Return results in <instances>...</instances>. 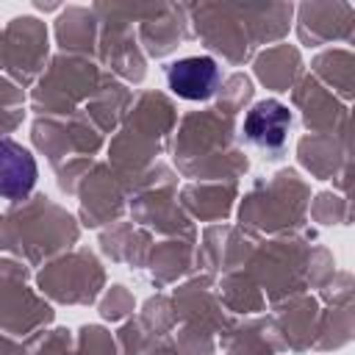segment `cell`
I'll return each instance as SVG.
<instances>
[{"mask_svg": "<svg viewBox=\"0 0 355 355\" xmlns=\"http://www.w3.org/2000/svg\"><path fill=\"white\" fill-rule=\"evenodd\" d=\"M169 150L175 169L191 183H239L250 169V158L239 147L236 116L222 114L216 105L183 114Z\"/></svg>", "mask_w": 355, "mask_h": 355, "instance_id": "6da1fadb", "label": "cell"}, {"mask_svg": "<svg viewBox=\"0 0 355 355\" xmlns=\"http://www.w3.org/2000/svg\"><path fill=\"white\" fill-rule=\"evenodd\" d=\"M78 239V219L47 194H31L0 214V252L17 255L28 266H39L69 252Z\"/></svg>", "mask_w": 355, "mask_h": 355, "instance_id": "7a4b0ae2", "label": "cell"}, {"mask_svg": "<svg viewBox=\"0 0 355 355\" xmlns=\"http://www.w3.org/2000/svg\"><path fill=\"white\" fill-rule=\"evenodd\" d=\"M178 128L175 103L155 89H147L133 97L116 136L108 144V166L128 180L158 164L172 144V133Z\"/></svg>", "mask_w": 355, "mask_h": 355, "instance_id": "3957f363", "label": "cell"}, {"mask_svg": "<svg viewBox=\"0 0 355 355\" xmlns=\"http://www.w3.org/2000/svg\"><path fill=\"white\" fill-rule=\"evenodd\" d=\"M311 186L297 169H280L261 178L239 205V225L255 236H286L305 230Z\"/></svg>", "mask_w": 355, "mask_h": 355, "instance_id": "277c9868", "label": "cell"}, {"mask_svg": "<svg viewBox=\"0 0 355 355\" xmlns=\"http://www.w3.org/2000/svg\"><path fill=\"white\" fill-rule=\"evenodd\" d=\"M161 3H94L92 11L100 22L97 61L122 83H141L147 75V55L139 47L136 25L150 19Z\"/></svg>", "mask_w": 355, "mask_h": 355, "instance_id": "5b68a950", "label": "cell"}, {"mask_svg": "<svg viewBox=\"0 0 355 355\" xmlns=\"http://www.w3.org/2000/svg\"><path fill=\"white\" fill-rule=\"evenodd\" d=\"M313 244V230H297L258 241L244 272L258 283L266 302L275 305L286 297L308 291V258Z\"/></svg>", "mask_w": 355, "mask_h": 355, "instance_id": "8992f818", "label": "cell"}, {"mask_svg": "<svg viewBox=\"0 0 355 355\" xmlns=\"http://www.w3.org/2000/svg\"><path fill=\"white\" fill-rule=\"evenodd\" d=\"M103 78V69L94 58L80 55H53L31 86V111L39 116H75L92 100Z\"/></svg>", "mask_w": 355, "mask_h": 355, "instance_id": "52a82bcc", "label": "cell"}, {"mask_svg": "<svg viewBox=\"0 0 355 355\" xmlns=\"http://www.w3.org/2000/svg\"><path fill=\"white\" fill-rule=\"evenodd\" d=\"M189 25L191 36L205 44L208 53L222 55L227 64H247L255 50V31L250 6L241 3H189Z\"/></svg>", "mask_w": 355, "mask_h": 355, "instance_id": "ba28073f", "label": "cell"}, {"mask_svg": "<svg viewBox=\"0 0 355 355\" xmlns=\"http://www.w3.org/2000/svg\"><path fill=\"white\" fill-rule=\"evenodd\" d=\"M42 297L64 305H92L105 288V269L89 247H75L42 266L36 275Z\"/></svg>", "mask_w": 355, "mask_h": 355, "instance_id": "9c48e42d", "label": "cell"}, {"mask_svg": "<svg viewBox=\"0 0 355 355\" xmlns=\"http://www.w3.org/2000/svg\"><path fill=\"white\" fill-rule=\"evenodd\" d=\"M31 269L19 261L0 258V330L19 338L44 330L53 322V305L28 286Z\"/></svg>", "mask_w": 355, "mask_h": 355, "instance_id": "30bf717a", "label": "cell"}, {"mask_svg": "<svg viewBox=\"0 0 355 355\" xmlns=\"http://www.w3.org/2000/svg\"><path fill=\"white\" fill-rule=\"evenodd\" d=\"M50 61L47 25L39 17L22 14L0 31V69L19 89H31Z\"/></svg>", "mask_w": 355, "mask_h": 355, "instance_id": "8fae6325", "label": "cell"}, {"mask_svg": "<svg viewBox=\"0 0 355 355\" xmlns=\"http://www.w3.org/2000/svg\"><path fill=\"white\" fill-rule=\"evenodd\" d=\"M33 147L58 169L69 158H94V153L103 147V133L89 122L83 111L75 116L58 119V116H36L31 128Z\"/></svg>", "mask_w": 355, "mask_h": 355, "instance_id": "7c38bea8", "label": "cell"}, {"mask_svg": "<svg viewBox=\"0 0 355 355\" xmlns=\"http://www.w3.org/2000/svg\"><path fill=\"white\" fill-rule=\"evenodd\" d=\"M78 200H80L78 216L86 227L114 225L128 211V183L108 164L94 161V166L83 175L78 186Z\"/></svg>", "mask_w": 355, "mask_h": 355, "instance_id": "4fadbf2b", "label": "cell"}, {"mask_svg": "<svg viewBox=\"0 0 355 355\" xmlns=\"http://www.w3.org/2000/svg\"><path fill=\"white\" fill-rule=\"evenodd\" d=\"M169 300H172L178 324L202 327L214 336L225 333L233 324V313H227V308L222 305L214 275H194L191 280L172 288Z\"/></svg>", "mask_w": 355, "mask_h": 355, "instance_id": "5bb4252c", "label": "cell"}, {"mask_svg": "<svg viewBox=\"0 0 355 355\" xmlns=\"http://www.w3.org/2000/svg\"><path fill=\"white\" fill-rule=\"evenodd\" d=\"M258 247V236L244 230L241 225L216 222L202 233V244H197V269L205 275H227L247 266L252 250Z\"/></svg>", "mask_w": 355, "mask_h": 355, "instance_id": "9a60e30c", "label": "cell"}, {"mask_svg": "<svg viewBox=\"0 0 355 355\" xmlns=\"http://www.w3.org/2000/svg\"><path fill=\"white\" fill-rule=\"evenodd\" d=\"M291 122H294L291 108L275 97H266V100H258L255 105L247 108L239 139L244 144L261 150L266 161H280L286 147H288Z\"/></svg>", "mask_w": 355, "mask_h": 355, "instance_id": "2e32d148", "label": "cell"}, {"mask_svg": "<svg viewBox=\"0 0 355 355\" xmlns=\"http://www.w3.org/2000/svg\"><path fill=\"white\" fill-rule=\"evenodd\" d=\"M291 103L302 111V125L311 133L349 136V111L313 75H302L291 89Z\"/></svg>", "mask_w": 355, "mask_h": 355, "instance_id": "e0dca14e", "label": "cell"}, {"mask_svg": "<svg viewBox=\"0 0 355 355\" xmlns=\"http://www.w3.org/2000/svg\"><path fill=\"white\" fill-rule=\"evenodd\" d=\"M297 36L308 47L330 42H352L355 8L352 3H302L297 6Z\"/></svg>", "mask_w": 355, "mask_h": 355, "instance_id": "ac0fdd59", "label": "cell"}, {"mask_svg": "<svg viewBox=\"0 0 355 355\" xmlns=\"http://www.w3.org/2000/svg\"><path fill=\"white\" fill-rule=\"evenodd\" d=\"M272 311H275L272 322L283 341V349H291V352L313 349L316 336H319V319H322V305L316 297L302 291V294L275 302Z\"/></svg>", "mask_w": 355, "mask_h": 355, "instance_id": "d6986e66", "label": "cell"}, {"mask_svg": "<svg viewBox=\"0 0 355 355\" xmlns=\"http://www.w3.org/2000/svg\"><path fill=\"white\" fill-rule=\"evenodd\" d=\"M166 89L189 103H208L222 86V64L214 55H186L164 69Z\"/></svg>", "mask_w": 355, "mask_h": 355, "instance_id": "ffe728a7", "label": "cell"}, {"mask_svg": "<svg viewBox=\"0 0 355 355\" xmlns=\"http://www.w3.org/2000/svg\"><path fill=\"white\" fill-rule=\"evenodd\" d=\"M136 39L141 53L150 58H166L183 42L194 39L186 3H161V8L150 19L136 25Z\"/></svg>", "mask_w": 355, "mask_h": 355, "instance_id": "44dd1931", "label": "cell"}, {"mask_svg": "<svg viewBox=\"0 0 355 355\" xmlns=\"http://www.w3.org/2000/svg\"><path fill=\"white\" fill-rule=\"evenodd\" d=\"M300 164L319 180L338 178L341 189H347L349 175V136H330V133H308L297 144Z\"/></svg>", "mask_w": 355, "mask_h": 355, "instance_id": "7402d4cb", "label": "cell"}, {"mask_svg": "<svg viewBox=\"0 0 355 355\" xmlns=\"http://www.w3.org/2000/svg\"><path fill=\"white\" fill-rule=\"evenodd\" d=\"M222 355H277L283 341L275 330L272 316H244L233 319V324L219 333Z\"/></svg>", "mask_w": 355, "mask_h": 355, "instance_id": "603a6c76", "label": "cell"}, {"mask_svg": "<svg viewBox=\"0 0 355 355\" xmlns=\"http://www.w3.org/2000/svg\"><path fill=\"white\" fill-rule=\"evenodd\" d=\"M39 178L36 158L28 147L14 141L11 136L0 139V197L14 202H22L33 194Z\"/></svg>", "mask_w": 355, "mask_h": 355, "instance_id": "cb8c5ba5", "label": "cell"}, {"mask_svg": "<svg viewBox=\"0 0 355 355\" xmlns=\"http://www.w3.org/2000/svg\"><path fill=\"white\" fill-rule=\"evenodd\" d=\"M144 269H147V277L155 288L178 283L180 277H186L197 269V241H191V239H164V241L153 244Z\"/></svg>", "mask_w": 355, "mask_h": 355, "instance_id": "d4e9b609", "label": "cell"}, {"mask_svg": "<svg viewBox=\"0 0 355 355\" xmlns=\"http://www.w3.org/2000/svg\"><path fill=\"white\" fill-rule=\"evenodd\" d=\"M100 22L86 6H67L55 17V44L64 55L94 58L97 55Z\"/></svg>", "mask_w": 355, "mask_h": 355, "instance_id": "484cf974", "label": "cell"}, {"mask_svg": "<svg viewBox=\"0 0 355 355\" xmlns=\"http://www.w3.org/2000/svg\"><path fill=\"white\" fill-rule=\"evenodd\" d=\"M239 197V183H186L180 189V208L200 222H225Z\"/></svg>", "mask_w": 355, "mask_h": 355, "instance_id": "4316f807", "label": "cell"}, {"mask_svg": "<svg viewBox=\"0 0 355 355\" xmlns=\"http://www.w3.org/2000/svg\"><path fill=\"white\" fill-rule=\"evenodd\" d=\"M133 103V92L128 89V83L116 80L114 75L103 72L97 92L92 94V100L83 105V114L89 116V122L100 130V133H116V128L122 125L128 108Z\"/></svg>", "mask_w": 355, "mask_h": 355, "instance_id": "83f0119b", "label": "cell"}, {"mask_svg": "<svg viewBox=\"0 0 355 355\" xmlns=\"http://www.w3.org/2000/svg\"><path fill=\"white\" fill-rule=\"evenodd\" d=\"M153 247V233L133 222H114L100 233V250L114 263H128L130 269H144Z\"/></svg>", "mask_w": 355, "mask_h": 355, "instance_id": "f1b7e54d", "label": "cell"}, {"mask_svg": "<svg viewBox=\"0 0 355 355\" xmlns=\"http://www.w3.org/2000/svg\"><path fill=\"white\" fill-rule=\"evenodd\" d=\"M302 69V55L288 42H277L255 55V78L272 92H291Z\"/></svg>", "mask_w": 355, "mask_h": 355, "instance_id": "f546056e", "label": "cell"}, {"mask_svg": "<svg viewBox=\"0 0 355 355\" xmlns=\"http://www.w3.org/2000/svg\"><path fill=\"white\" fill-rule=\"evenodd\" d=\"M219 300L227 308V313H239V316H258L266 311V297L258 288V283L244 272H227L222 275V280L216 283Z\"/></svg>", "mask_w": 355, "mask_h": 355, "instance_id": "4dcf8cb0", "label": "cell"}, {"mask_svg": "<svg viewBox=\"0 0 355 355\" xmlns=\"http://www.w3.org/2000/svg\"><path fill=\"white\" fill-rule=\"evenodd\" d=\"M352 69H355V55L349 50H324L311 61V75L336 97H341L344 105L352 100V89H355Z\"/></svg>", "mask_w": 355, "mask_h": 355, "instance_id": "1f68e13d", "label": "cell"}, {"mask_svg": "<svg viewBox=\"0 0 355 355\" xmlns=\"http://www.w3.org/2000/svg\"><path fill=\"white\" fill-rule=\"evenodd\" d=\"M352 330H355L352 302H347V305H327V311H322V319H319V336H316L313 349L344 347L352 338Z\"/></svg>", "mask_w": 355, "mask_h": 355, "instance_id": "d6a6232c", "label": "cell"}, {"mask_svg": "<svg viewBox=\"0 0 355 355\" xmlns=\"http://www.w3.org/2000/svg\"><path fill=\"white\" fill-rule=\"evenodd\" d=\"M139 327L144 330V336L153 341V338H161V336H169L175 327H178V316H175V308H172V300L164 297V294H155L144 302L141 313L136 316Z\"/></svg>", "mask_w": 355, "mask_h": 355, "instance_id": "836d02e7", "label": "cell"}, {"mask_svg": "<svg viewBox=\"0 0 355 355\" xmlns=\"http://www.w3.org/2000/svg\"><path fill=\"white\" fill-rule=\"evenodd\" d=\"M252 80L244 72H233L227 78H222V86L216 92V108L227 116H236L239 111H244V105L252 100Z\"/></svg>", "mask_w": 355, "mask_h": 355, "instance_id": "e575fe53", "label": "cell"}, {"mask_svg": "<svg viewBox=\"0 0 355 355\" xmlns=\"http://www.w3.org/2000/svg\"><path fill=\"white\" fill-rule=\"evenodd\" d=\"M28 355H75V336L67 327L39 330L25 341Z\"/></svg>", "mask_w": 355, "mask_h": 355, "instance_id": "d590c367", "label": "cell"}, {"mask_svg": "<svg viewBox=\"0 0 355 355\" xmlns=\"http://www.w3.org/2000/svg\"><path fill=\"white\" fill-rule=\"evenodd\" d=\"M308 211H311L313 222H319V225H347L349 222V202L333 191H319L311 200Z\"/></svg>", "mask_w": 355, "mask_h": 355, "instance_id": "8d00e7d4", "label": "cell"}, {"mask_svg": "<svg viewBox=\"0 0 355 355\" xmlns=\"http://www.w3.org/2000/svg\"><path fill=\"white\" fill-rule=\"evenodd\" d=\"M172 338H175L180 355H216V336L202 327L178 324Z\"/></svg>", "mask_w": 355, "mask_h": 355, "instance_id": "74e56055", "label": "cell"}, {"mask_svg": "<svg viewBox=\"0 0 355 355\" xmlns=\"http://www.w3.org/2000/svg\"><path fill=\"white\" fill-rule=\"evenodd\" d=\"M75 355H116V341L105 327L83 324L75 336Z\"/></svg>", "mask_w": 355, "mask_h": 355, "instance_id": "f35d334b", "label": "cell"}, {"mask_svg": "<svg viewBox=\"0 0 355 355\" xmlns=\"http://www.w3.org/2000/svg\"><path fill=\"white\" fill-rule=\"evenodd\" d=\"M133 294L125 288V286H111L105 294H103V300H100V316L105 319V322H122V319H128L130 313H133Z\"/></svg>", "mask_w": 355, "mask_h": 355, "instance_id": "ab89813d", "label": "cell"}, {"mask_svg": "<svg viewBox=\"0 0 355 355\" xmlns=\"http://www.w3.org/2000/svg\"><path fill=\"white\" fill-rule=\"evenodd\" d=\"M94 166V158H69L67 164H61L55 169V183L64 194H78V186L83 180V175Z\"/></svg>", "mask_w": 355, "mask_h": 355, "instance_id": "60d3db41", "label": "cell"}, {"mask_svg": "<svg viewBox=\"0 0 355 355\" xmlns=\"http://www.w3.org/2000/svg\"><path fill=\"white\" fill-rule=\"evenodd\" d=\"M114 341H116V355H144V349L150 344V338L144 336V330L139 327L136 319H128L119 327V333L114 336Z\"/></svg>", "mask_w": 355, "mask_h": 355, "instance_id": "b9f144b4", "label": "cell"}, {"mask_svg": "<svg viewBox=\"0 0 355 355\" xmlns=\"http://www.w3.org/2000/svg\"><path fill=\"white\" fill-rule=\"evenodd\" d=\"M25 103V89H19L14 80L0 75V108H22Z\"/></svg>", "mask_w": 355, "mask_h": 355, "instance_id": "7bdbcfd3", "label": "cell"}, {"mask_svg": "<svg viewBox=\"0 0 355 355\" xmlns=\"http://www.w3.org/2000/svg\"><path fill=\"white\" fill-rule=\"evenodd\" d=\"M144 355H180V352H178V344L172 336H161V338H153L147 344Z\"/></svg>", "mask_w": 355, "mask_h": 355, "instance_id": "ee69618b", "label": "cell"}, {"mask_svg": "<svg viewBox=\"0 0 355 355\" xmlns=\"http://www.w3.org/2000/svg\"><path fill=\"white\" fill-rule=\"evenodd\" d=\"M22 116H25L22 108H0V139H3L6 133H11V130L22 122Z\"/></svg>", "mask_w": 355, "mask_h": 355, "instance_id": "f6af8a7d", "label": "cell"}, {"mask_svg": "<svg viewBox=\"0 0 355 355\" xmlns=\"http://www.w3.org/2000/svg\"><path fill=\"white\" fill-rule=\"evenodd\" d=\"M0 355H28V349L14 336H8V333L0 330Z\"/></svg>", "mask_w": 355, "mask_h": 355, "instance_id": "bcb514c9", "label": "cell"}]
</instances>
